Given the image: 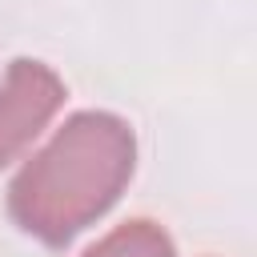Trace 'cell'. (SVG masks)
<instances>
[{"label":"cell","mask_w":257,"mask_h":257,"mask_svg":"<svg viewBox=\"0 0 257 257\" xmlns=\"http://www.w3.org/2000/svg\"><path fill=\"white\" fill-rule=\"evenodd\" d=\"M133 133L108 112L72 116L12 181L8 209L20 229L64 245L96 221L133 177Z\"/></svg>","instance_id":"1"},{"label":"cell","mask_w":257,"mask_h":257,"mask_svg":"<svg viewBox=\"0 0 257 257\" xmlns=\"http://www.w3.org/2000/svg\"><path fill=\"white\" fill-rule=\"evenodd\" d=\"M64 84L40 60H12L0 88V165H8L60 108Z\"/></svg>","instance_id":"2"},{"label":"cell","mask_w":257,"mask_h":257,"mask_svg":"<svg viewBox=\"0 0 257 257\" xmlns=\"http://www.w3.org/2000/svg\"><path fill=\"white\" fill-rule=\"evenodd\" d=\"M84 257H173V241L153 221H128L112 229L100 245H92Z\"/></svg>","instance_id":"3"}]
</instances>
